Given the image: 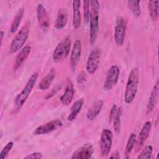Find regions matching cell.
Segmentation results:
<instances>
[{
    "instance_id": "1",
    "label": "cell",
    "mask_w": 159,
    "mask_h": 159,
    "mask_svg": "<svg viewBox=\"0 0 159 159\" xmlns=\"http://www.w3.org/2000/svg\"><path fill=\"white\" fill-rule=\"evenodd\" d=\"M139 72L137 68H134L130 72L124 93V101L127 104L131 103L135 98L139 84Z\"/></svg>"
},
{
    "instance_id": "2",
    "label": "cell",
    "mask_w": 159,
    "mask_h": 159,
    "mask_svg": "<svg viewBox=\"0 0 159 159\" xmlns=\"http://www.w3.org/2000/svg\"><path fill=\"white\" fill-rule=\"evenodd\" d=\"M39 76L38 73H35L30 77L25 86L23 88L20 93H19L16 98L14 101V109L16 111L19 110L24 104L30 94L31 93L32 89L34 88L37 78Z\"/></svg>"
},
{
    "instance_id": "3",
    "label": "cell",
    "mask_w": 159,
    "mask_h": 159,
    "mask_svg": "<svg viewBox=\"0 0 159 159\" xmlns=\"http://www.w3.org/2000/svg\"><path fill=\"white\" fill-rule=\"evenodd\" d=\"M29 28L30 24L27 22L21 27L14 37L9 47V52L11 53H16L22 49V47L26 42L29 37Z\"/></svg>"
},
{
    "instance_id": "4",
    "label": "cell",
    "mask_w": 159,
    "mask_h": 159,
    "mask_svg": "<svg viewBox=\"0 0 159 159\" xmlns=\"http://www.w3.org/2000/svg\"><path fill=\"white\" fill-rule=\"evenodd\" d=\"M71 43V42L69 37L65 38L58 43L53 52V60L55 61H60L66 58L70 53Z\"/></svg>"
},
{
    "instance_id": "5",
    "label": "cell",
    "mask_w": 159,
    "mask_h": 159,
    "mask_svg": "<svg viewBox=\"0 0 159 159\" xmlns=\"http://www.w3.org/2000/svg\"><path fill=\"white\" fill-rule=\"evenodd\" d=\"M127 29V21L123 17H119L114 27V40L117 46H122L125 40Z\"/></svg>"
},
{
    "instance_id": "6",
    "label": "cell",
    "mask_w": 159,
    "mask_h": 159,
    "mask_svg": "<svg viewBox=\"0 0 159 159\" xmlns=\"http://www.w3.org/2000/svg\"><path fill=\"white\" fill-rule=\"evenodd\" d=\"M99 10L91 9L89 15V42L94 44L99 32Z\"/></svg>"
},
{
    "instance_id": "7",
    "label": "cell",
    "mask_w": 159,
    "mask_h": 159,
    "mask_svg": "<svg viewBox=\"0 0 159 159\" xmlns=\"http://www.w3.org/2000/svg\"><path fill=\"white\" fill-rule=\"evenodd\" d=\"M101 58V50L99 48L95 47L93 49L88 57L86 70L88 74L93 75L94 74L99 66Z\"/></svg>"
},
{
    "instance_id": "8",
    "label": "cell",
    "mask_w": 159,
    "mask_h": 159,
    "mask_svg": "<svg viewBox=\"0 0 159 159\" xmlns=\"http://www.w3.org/2000/svg\"><path fill=\"white\" fill-rule=\"evenodd\" d=\"M112 132L109 129H104L102 131L99 141L100 152L102 157L108 155L112 147Z\"/></svg>"
},
{
    "instance_id": "9",
    "label": "cell",
    "mask_w": 159,
    "mask_h": 159,
    "mask_svg": "<svg viewBox=\"0 0 159 159\" xmlns=\"http://www.w3.org/2000/svg\"><path fill=\"white\" fill-rule=\"evenodd\" d=\"M120 75L119 68L117 65H112L109 69L106 77L103 88L106 91L111 90L117 83Z\"/></svg>"
},
{
    "instance_id": "10",
    "label": "cell",
    "mask_w": 159,
    "mask_h": 159,
    "mask_svg": "<svg viewBox=\"0 0 159 159\" xmlns=\"http://www.w3.org/2000/svg\"><path fill=\"white\" fill-rule=\"evenodd\" d=\"M62 125L63 123L60 120H53L36 127L33 132V134L35 135H45L57 130L60 128Z\"/></svg>"
},
{
    "instance_id": "11",
    "label": "cell",
    "mask_w": 159,
    "mask_h": 159,
    "mask_svg": "<svg viewBox=\"0 0 159 159\" xmlns=\"http://www.w3.org/2000/svg\"><path fill=\"white\" fill-rule=\"evenodd\" d=\"M94 147L90 143H86L73 152L71 156L73 159L90 158L94 153Z\"/></svg>"
},
{
    "instance_id": "12",
    "label": "cell",
    "mask_w": 159,
    "mask_h": 159,
    "mask_svg": "<svg viewBox=\"0 0 159 159\" xmlns=\"http://www.w3.org/2000/svg\"><path fill=\"white\" fill-rule=\"evenodd\" d=\"M37 17L39 26L43 30H47L50 25V19L45 8L42 4L37 7Z\"/></svg>"
},
{
    "instance_id": "13",
    "label": "cell",
    "mask_w": 159,
    "mask_h": 159,
    "mask_svg": "<svg viewBox=\"0 0 159 159\" xmlns=\"http://www.w3.org/2000/svg\"><path fill=\"white\" fill-rule=\"evenodd\" d=\"M158 94H159V84H158V80H157L151 91L149 99L147 103V109H146L147 114H150L154 109L158 101Z\"/></svg>"
},
{
    "instance_id": "14",
    "label": "cell",
    "mask_w": 159,
    "mask_h": 159,
    "mask_svg": "<svg viewBox=\"0 0 159 159\" xmlns=\"http://www.w3.org/2000/svg\"><path fill=\"white\" fill-rule=\"evenodd\" d=\"M81 53V42L80 40H77L73 44L71 55L70 64L73 70H75L77 64L79 61Z\"/></svg>"
},
{
    "instance_id": "15",
    "label": "cell",
    "mask_w": 159,
    "mask_h": 159,
    "mask_svg": "<svg viewBox=\"0 0 159 159\" xmlns=\"http://www.w3.org/2000/svg\"><path fill=\"white\" fill-rule=\"evenodd\" d=\"M74 94H75L74 87L71 81H70L68 83V84L66 87L65 92L60 98L61 103L64 106L69 105L73 100Z\"/></svg>"
},
{
    "instance_id": "16",
    "label": "cell",
    "mask_w": 159,
    "mask_h": 159,
    "mask_svg": "<svg viewBox=\"0 0 159 159\" xmlns=\"http://www.w3.org/2000/svg\"><path fill=\"white\" fill-rule=\"evenodd\" d=\"M103 106L104 102L102 100L95 101L88 109L86 113V119L89 121L94 120L101 111Z\"/></svg>"
},
{
    "instance_id": "17",
    "label": "cell",
    "mask_w": 159,
    "mask_h": 159,
    "mask_svg": "<svg viewBox=\"0 0 159 159\" xmlns=\"http://www.w3.org/2000/svg\"><path fill=\"white\" fill-rule=\"evenodd\" d=\"M80 3L81 2L79 0L73 1V25L75 29L80 27L81 22Z\"/></svg>"
},
{
    "instance_id": "18",
    "label": "cell",
    "mask_w": 159,
    "mask_h": 159,
    "mask_svg": "<svg viewBox=\"0 0 159 159\" xmlns=\"http://www.w3.org/2000/svg\"><path fill=\"white\" fill-rule=\"evenodd\" d=\"M152 128V122L149 120L146 121L143 125L142 126L141 130L139 135L137 145L139 147H141L146 142L147 139H148L150 130Z\"/></svg>"
},
{
    "instance_id": "19",
    "label": "cell",
    "mask_w": 159,
    "mask_h": 159,
    "mask_svg": "<svg viewBox=\"0 0 159 159\" xmlns=\"http://www.w3.org/2000/svg\"><path fill=\"white\" fill-rule=\"evenodd\" d=\"M30 50H31V47L29 45L25 46L20 50V52H19V53L17 54L16 58V60L14 63L15 70H17L21 66V65L24 63V61L27 59V58L28 57L30 53Z\"/></svg>"
},
{
    "instance_id": "20",
    "label": "cell",
    "mask_w": 159,
    "mask_h": 159,
    "mask_svg": "<svg viewBox=\"0 0 159 159\" xmlns=\"http://www.w3.org/2000/svg\"><path fill=\"white\" fill-rule=\"evenodd\" d=\"M68 12L65 9H60L57 13V17L55 20L54 27L57 29H63L68 22Z\"/></svg>"
},
{
    "instance_id": "21",
    "label": "cell",
    "mask_w": 159,
    "mask_h": 159,
    "mask_svg": "<svg viewBox=\"0 0 159 159\" xmlns=\"http://www.w3.org/2000/svg\"><path fill=\"white\" fill-rule=\"evenodd\" d=\"M55 76V71L54 69L52 68L41 80V81L39 84V88L42 91L47 89L50 87V84H52Z\"/></svg>"
},
{
    "instance_id": "22",
    "label": "cell",
    "mask_w": 159,
    "mask_h": 159,
    "mask_svg": "<svg viewBox=\"0 0 159 159\" xmlns=\"http://www.w3.org/2000/svg\"><path fill=\"white\" fill-rule=\"evenodd\" d=\"M83 104L84 99L83 98L79 99L73 104L72 106L71 107V112L67 117V120L68 121L71 122L76 119L78 113L81 111Z\"/></svg>"
},
{
    "instance_id": "23",
    "label": "cell",
    "mask_w": 159,
    "mask_h": 159,
    "mask_svg": "<svg viewBox=\"0 0 159 159\" xmlns=\"http://www.w3.org/2000/svg\"><path fill=\"white\" fill-rule=\"evenodd\" d=\"M24 13V7H22L17 12L14 17V19L13 20V22L11 24V27L10 29V31L11 33H14L17 30L19 27V25L21 22V20L22 19Z\"/></svg>"
},
{
    "instance_id": "24",
    "label": "cell",
    "mask_w": 159,
    "mask_h": 159,
    "mask_svg": "<svg viewBox=\"0 0 159 159\" xmlns=\"http://www.w3.org/2000/svg\"><path fill=\"white\" fill-rule=\"evenodd\" d=\"M158 0H151L148 2V8L149 14L152 20H157L158 17Z\"/></svg>"
},
{
    "instance_id": "25",
    "label": "cell",
    "mask_w": 159,
    "mask_h": 159,
    "mask_svg": "<svg viewBox=\"0 0 159 159\" xmlns=\"http://www.w3.org/2000/svg\"><path fill=\"white\" fill-rule=\"evenodd\" d=\"M122 112L123 109L122 107H119L117 108V111L116 112V114L113 119V124H114V132L116 134H119L120 131L121 129V119L122 116Z\"/></svg>"
},
{
    "instance_id": "26",
    "label": "cell",
    "mask_w": 159,
    "mask_h": 159,
    "mask_svg": "<svg viewBox=\"0 0 159 159\" xmlns=\"http://www.w3.org/2000/svg\"><path fill=\"white\" fill-rule=\"evenodd\" d=\"M129 7L130 8L134 16L138 17L141 14V7H140V1H134L130 0L127 1Z\"/></svg>"
},
{
    "instance_id": "27",
    "label": "cell",
    "mask_w": 159,
    "mask_h": 159,
    "mask_svg": "<svg viewBox=\"0 0 159 159\" xmlns=\"http://www.w3.org/2000/svg\"><path fill=\"white\" fill-rule=\"evenodd\" d=\"M136 140H137L136 134L133 132L131 133L128 139V140H127V144L125 146V153L127 155L129 154L131 152V151L132 150V149L135 144Z\"/></svg>"
},
{
    "instance_id": "28",
    "label": "cell",
    "mask_w": 159,
    "mask_h": 159,
    "mask_svg": "<svg viewBox=\"0 0 159 159\" xmlns=\"http://www.w3.org/2000/svg\"><path fill=\"white\" fill-rule=\"evenodd\" d=\"M153 147L152 145H147L137 156V158H150L152 155Z\"/></svg>"
},
{
    "instance_id": "29",
    "label": "cell",
    "mask_w": 159,
    "mask_h": 159,
    "mask_svg": "<svg viewBox=\"0 0 159 159\" xmlns=\"http://www.w3.org/2000/svg\"><path fill=\"white\" fill-rule=\"evenodd\" d=\"M13 145H14L13 142L10 141L3 147V148L2 149V150L0 153V158L1 159L5 158L7 156V155L9 154V153L12 148Z\"/></svg>"
},
{
    "instance_id": "30",
    "label": "cell",
    "mask_w": 159,
    "mask_h": 159,
    "mask_svg": "<svg viewBox=\"0 0 159 159\" xmlns=\"http://www.w3.org/2000/svg\"><path fill=\"white\" fill-rule=\"evenodd\" d=\"M83 14L84 22L87 23L89 21V1H83Z\"/></svg>"
},
{
    "instance_id": "31",
    "label": "cell",
    "mask_w": 159,
    "mask_h": 159,
    "mask_svg": "<svg viewBox=\"0 0 159 159\" xmlns=\"http://www.w3.org/2000/svg\"><path fill=\"white\" fill-rule=\"evenodd\" d=\"M61 87H62V84H58V85L56 86L54 88H53V89H52V91L45 96V98L47 99H49V98L53 97L54 95H55V94L61 89Z\"/></svg>"
},
{
    "instance_id": "32",
    "label": "cell",
    "mask_w": 159,
    "mask_h": 159,
    "mask_svg": "<svg viewBox=\"0 0 159 159\" xmlns=\"http://www.w3.org/2000/svg\"><path fill=\"white\" fill-rule=\"evenodd\" d=\"M117 106L116 104H113L111 111H110V113H109V122H111L112 121H113V119L116 114L117 111Z\"/></svg>"
},
{
    "instance_id": "33",
    "label": "cell",
    "mask_w": 159,
    "mask_h": 159,
    "mask_svg": "<svg viewBox=\"0 0 159 159\" xmlns=\"http://www.w3.org/2000/svg\"><path fill=\"white\" fill-rule=\"evenodd\" d=\"M42 154L40 152H34L30 154H28L24 157V158H42Z\"/></svg>"
},
{
    "instance_id": "34",
    "label": "cell",
    "mask_w": 159,
    "mask_h": 159,
    "mask_svg": "<svg viewBox=\"0 0 159 159\" xmlns=\"http://www.w3.org/2000/svg\"><path fill=\"white\" fill-rule=\"evenodd\" d=\"M86 75H85V73L84 72H81L79 75L78 76V78H77V83L78 84H81V83H83V82H84L86 81Z\"/></svg>"
},
{
    "instance_id": "35",
    "label": "cell",
    "mask_w": 159,
    "mask_h": 159,
    "mask_svg": "<svg viewBox=\"0 0 159 159\" xmlns=\"http://www.w3.org/2000/svg\"><path fill=\"white\" fill-rule=\"evenodd\" d=\"M89 4L91 5V9H94L96 10H99L100 9V5L98 1H95V0L89 1Z\"/></svg>"
},
{
    "instance_id": "36",
    "label": "cell",
    "mask_w": 159,
    "mask_h": 159,
    "mask_svg": "<svg viewBox=\"0 0 159 159\" xmlns=\"http://www.w3.org/2000/svg\"><path fill=\"white\" fill-rule=\"evenodd\" d=\"M111 158H116V159H118L120 158V155H119V153L118 152H116L115 153H114L111 157H110Z\"/></svg>"
},
{
    "instance_id": "37",
    "label": "cell",
    "mask_w": 159,
    "mask_h": 159,
    "mask_svg": "<svg viewBox=\"0 0 159 159\" xmlns=\"http://www.w3.org/2000/svg\"><path fill=\"white\" fill-rule=\"evenodd\" d=\"M3 36H4V32H3L2 30H1V42L3 40Z\"/></svg>"
}]
</instances>
